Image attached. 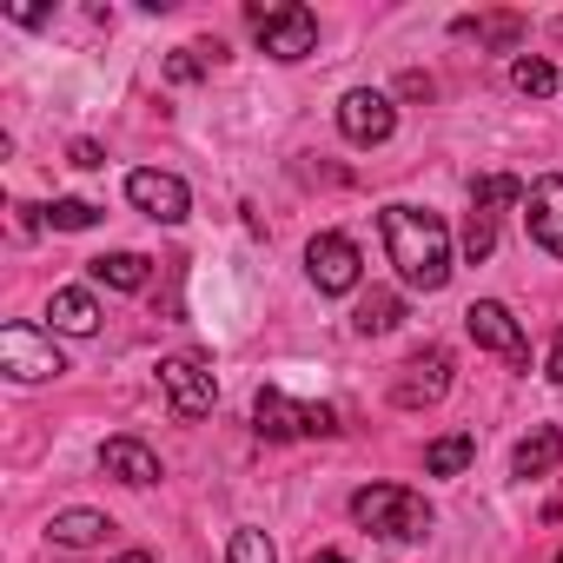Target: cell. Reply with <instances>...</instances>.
I'll return each instance as SVG.
<instances>
[{"instance_id":"e0dca14e","label":"cell","mask_w":563,"mask_h":563,"mask_svg":"<svg viewBox=\"0 0 563 563\" xmlns=\"http://www.w3.org/2000/svg\"><path fill=\"white\" fill-rule=\"evenodd\" d=\"M451 34H464V41H477V47H497V54H517V41H523L530 27H523V14H477V21H457Z\"/></svg>"},{"instance_id":"7402d4cb","label":"cell","mask_w":563,"mask_h":563,"mask_svg":"<svg viewBox=\"0 0 563 563\" xmlns=\"http://www.w3.org/2000/svg\"><path fill=\"white\" fill-rule=\"evenodd\" d=\"M497 206H523V186H517L510 173H484V179L471 186V212H490V219H497Z\"/></svg>"},{"instance_id":"7a4b0ae2","label":"cell","mask_w":563,"mask_h":563,"mask_svg":"<svg viewBox=\"0 0 563 563\" xmlns=\"http://www.w3.org/2000/svg\"><path fill=\"white\" fill-rule=\"evenodd\" d=\"M352 517L372 530V537H391V543H424L431 537V504L405 484H365L352 497Z\"/></svg>"},{"instance_id":"603a6c76","label":"cell","mask_w":563,"mask_h":563,"mask_svg":"<svg viewBox=\"0 0 563 563\" xmlns=\"http://www.w3.org/2000/svg\"><path fill=\"white\" fill-rule=\"evenodd\" d=\"M41 219L54 232H87V225H100V206L93 199H54V206H41Z\"/></svg>"},{"instance_id":"ba28073f","label":"cell","mask_w":563,"mask_h":563,"mask_svg":"<svg viewBox=\"0 0 563 563\" xmlns=\"http://www.w3.org/2000/svg\"><path fill=\"white\" fill-rule=\"evenodd\" d=\"M339 133H345L352 146H385V140L398 133V107H391L378 87H352V93L339 100Z\"/></svg>"},{"instance_id":"d4e9b609","label":"cell","mask_w":563,"mask_h":563,"mask_svg":"<svg viewBox=\"0 0 563 563\" xmlns=\"http://www.w3.org/2000/svg\"><path fill=\"white\" fill-rule=\"evenodd\" d=\"M225 563H278V556H272L265 530H252V523H245V530H232V556H225Z\"/></svg>"},{"instance_id":"30bf717a","label":"cell","mask_w":563,"mask_h":563,"mask_svg":"<svg viewBox=\"0 0 563 563\" xmlns=\"http://www.w3.org/2000/svg\"><path fill=\"white\" fill-rule=\"evenodd\" d=\"M444 391H451V352H444V345H424V352L405 358V378L391 385V405L424 411V405H438Z\"/></svg>"},{"instance_id":"44dd1931","label":"cell","mask_w":563,"mask_h":563,"mask_svg":"<svg viewBox=\"0 0 563 563\" xmlns=\"http://www.w3.org/2000/svg\"><path fill=\"white\" fill-rule=\"evenodd\" d=\"M510 87H517L523 100H543V93H556V67H550L543 54H517V60H510Z\"/></svg>"},{"instance_id":"f1b7e54d","label":"cell","mask_w":563,"mask_h":563,"mask_svg":"<svg viewBox=\"0 0 563 563\" xmlns=\"http://www.w3.org/2000/svg\"><path fill=\"white\" fill-rule=\"evenodd\" d=\"M550 378L563 385V332H556V345H550Z\"/></svg>"},{"instance_id":"9a60e30c","label":"cell","mask_w":563,"mask_h":563,"mask_svg":"<svg viewBox=\"0 0 563 563\" xmlns=\"http://www.w3.org/2000/svg\"><path fill=\"white\" fill-rule=\"evenodd\" d=\"M563 464V431L556 424H537L517 451H510V477H550Z\"/></svg>"},{"instance_id":"8992f818","label":"cell","mask_w":563,"mask_h":563,"mask_svg":"<svg viewBox=\"0 0 563 563\" xmlns=\"http://www.w3.org/2000/svg\"><path fill=\"white\" fill-rule=\"evenodd\" d=\"M0 372L21 378V385H41V378H60L67 358H60L54 332H41V325H8V332H0Z\"/></svg>"},{"instance_id":"4dcf8cb0","label":"cell","mask_w":563,"mask_h":563,"mask_svg":"<svg viewBox=\"0 0 563 563\" xmlns=\"http://www.w3.org/2000/svg\"><path fill=\"white\" fill-rule=\"evenodd\" d=\"M312 563H345V550H319V556H312Z\"/></svg>"},{"instance_id":"5bb4252c","label":"cell","mask_w":563,"mask_h":563,"mask_svg":"<svg viewBox=\"0 0 563 563\" xmlns=\"http://www.w3.org/2000/svg\"><path fill=\"white\" fill-rule=\"evenodd\" d=\"M47 332H67V339H93L100 332V299L87 292V286H60L54 299H47Z\"/></svg>"},{"instance_id":"2e32d148","label":"cell","mask_w":563,"mask_h":563,"mask_svg":"<svg viewBox=\"0 0 563 563\" xmlns=\"http://www.w3.org/2000/svg\"><path fill=\"white\" fill-rule=\"evenodd\" d=\"M93 278L113 292H146V278H153V258L146 252H100L93 258Z\"/></svg>"},{"instance_id":"4316f807","label":"cell","mask_w":563,"mask_h":563,"mask_svg":"<svg viewBox=\"0 0 563 563\" xmlns=\"http://www.w3.org/2000/svg\"><path fill=\"white\" fill-rule=\"evenodd\" d=\"M74 166H87V173H93V166H107V153H100L93 140H74Z\"/></svg>"},{"instance_id":"3957f363","label":"cell","mask_w":563,"mask_h":563,"mask_svg":"<svg viewBox=\"0 0 563 563\" xmlns=\"http://www.w3.org/2000/svg\"><path fill=\"white\" fill-rule=\"evenodd\" d=\"M252 34H258V47L272 60H306L319 47V14L299 8V0H272V8L258 0V8H252Z\"/></svg>"},{"instance_id":"f546056e","label":"cell","mask_w":563,"mask_h":563,"mask_svg":"<svg viewBox=\"0 0 563 563\" xmlns=\"http://www.w3.org/2000/svg\"><path fill=\"white\" fill-rule=\"evenodd\" d=\"M113 563H153V556H146V550H120Z\"/></svg>"},{"instance_id":"8fae6325","label":"cell","mask_w":563,"mask_h":563,"mask_svg":"<svg viewBox=\"0 0 563 563\" xmlns=\"http://www.w3.org/2000/svg\"><path fill=\"white\" fill-rule=\"evenodd\" d=\"M126 199H133L146 219H159V225H179V219L192 212V192H186V179H179V173H153V166L126 173Z\"/></svg>"},{"instance_id":"ffe728a7","label":"cell","mask_w":563,"mask_h":563,"mask_svg":"<svg viewBox=\"0 0 563 563\" xmlns=\"http://www.w3.org/2000/svg\"><path fill=\"white\" fill-rule=\"evenodd\" d=\"M398 319H405V299H398V292H365V299H358V312H352V325H358L365 339L391 332Z\"/></svg>"},{"instance_id":"277c9868","label":"cell","mask_w":563,"mask_h":563,"mask_svg":"<svg viewBox=\"0 0 563 563\" xmlns=\"http://www.w3.org/2000/svg\"><path fill=\"white\" fill-rule=\"evenodd\" d=\"M252 431L258 438H332L339 431V411L332 405H299V398L278 391V385H265L252 398Z\"/></svg>"},{"instance_id":"4fadbf2b","label":"cell","mask_w":563,"mask_h":563,"mask_svg":"<svg viewBox=\"0 0 563 563\" xmlns=\"http://www.w3.org/2000/svg\"><path fill=\"white\" fill-rule=\"evenodd\" d=\"M100 471L120 477V484H133V490H146V484H159V451L140 444V438H107L100 444Z\"/></svg>"},{"instance_id":"ac0fdd59","label":"cell","mask_w":563,"mask_h":563,"mask_svg":"<svg viewBox=\"0 0 563 563\" xmlns=\"http://www.w3.org/2000/svg\"><path fill=\"white\" fill-rule=\"evenodd\" d=\"M107 530H113V517H100V510H60V517L47 523V537H54V543H67V550L107 543Z\"/></svg>"},{"instance_id":"1f68e13d","label":"cell","mask_w":563,"mask_h":563,"mask_svg":"<svg viewBox=\"0 0 563 563\" xmlns=\"http://www.w3.org/2000/svg\"><path fill=\"white\" fill-rule=\"evenodd\" d=\"M556 563H563V550H556Z\"/></svg>"},{"instance_id":"6da1fadb","label":"cell","mask_w":563,"mask_h":563,"mask_svg":"<svg viewBox=\"0 0 563 563\" xmlns=\"http://www.w3.org/2000/svg\"><path fill=\"white\" fill-rule=\"evenodd\" d=\"M378 232H385V252L398 265V278L411 292H438L451 278V225L424 206H385L378 212Z\"/></svg>"},{"instance_id":"83f0119b","label":"cell","mask_w":563,"mask_h":563,"mask_svg":"<svg viewBox=\"0 0 563 563\" xmlns=\"http://www.w3.org/2000/svg\"><path fill=\"white\" fill-rule=\"evenodd\" d=\"M8 21H21V27H41V21H47V8H8Z\"/></svg>"},{"instance_id":"5b68a950","label":"cell","mask_w":563,"mask_h":563,"mask_svg":"<svg viewBox=\"0 0 563 563\" xmlns=\"http://www.w3.org/2000/svg\"><path fill=\"white\" fill-rule=\"evenodd\" d=\"M159 391L179 418H206L219 405V378H212V358L206 352H173L159 358Z\"/></svg>"},{"instance_id":"cb8c5ba5","label":"cell","mask_w":563,"mask_h":563,"mask_svg":"<svg viewBox=\"0 0 563 563\" xmlns=\"http://www.w3.org/2000/svg\"><path fill=\"white\" fill-rule=\"evenodd\" d=\"M490 245H497V219H490V212H471V225H464V258H471V265H484V258H490Z\"/></svg>"},{"instance_id":"52a82bcc","label":"cell","mask_w":563,"mask_h":563,"mask_svg":"<svg viewBox=\"0 0 563 563\" xmlns=\"http://www.w3.org/2000/svg\"><path fill=\"white\" fill-rule=\"evenodd\" d=\"M306 272H312V286H319L325 299H345V292H358L365 258H358V245H352L345 232H319V239L306 245Z\"/></svg>"},{"instance_id":"484cf974","label":"cell","mask_w":563,"mask_h":563,"mask_svg":"<svg viewBox=\"0 0 563 563\" xmlns=\"http://www.w3.org/2000/svg\"><path fill=\"white\" fill-rule=\"evenodd\" d=\"M199 74H206V60H199V54H192V47H179V54H173V60H166V80H179V87H192V80H199Z\"/></svg>"},{"instance_id":"9c48e42d","label":"cell","mask_w":563,"mask_h":563,"mask_svg":"<svg viewBox=\"0 0 563 563\" xmlns=\"http://www.w3.org/2000/svg\"><path fill=\"white\" fill-rule=\"evenodd\" d=\"M464 332L477 339V352H497L510 372H523V365H530V339L517 332V319H510L497 299H477V306L464 312Z\"/></svg>"},{"instance_id":"d6986e66","label":"cell","mask_w":563,"mask_h":563,"mask_svg":"<svg viewBox=\"0 0 563 563\" xmlns=\"http://www.w3.org/2000/svg\"><path fill=\"white\" fill-rule=\"evenodd\" d=\"M471 457H477V438H464V431H451V438L424 444V471H431V477H464V471H471Z\"/></svg>"},{"instance_id":"7c38bea8","label":"cell","mask_w":563,"mask_h":563,"mask_svg":"<svg viewBox=\"0 0 563 563\" xmlns=\"http://www.w3.org/2000/svg\"><path fill=\"white\" fill-rule=\"evenodd\" d=\"M523 225H530V239H537L550 258H563V173H543V179L523 192Z\"/></svg>"}]
</instances>
